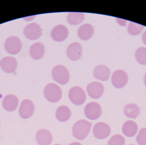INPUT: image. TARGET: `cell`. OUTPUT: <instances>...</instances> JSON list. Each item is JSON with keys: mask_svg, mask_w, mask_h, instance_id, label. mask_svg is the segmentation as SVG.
<instances>
[{"mask_svg": "<svg viewBox=\"0 0 146 145\" xmlns=\"http://www.w3.org/2000/svg\"><path fill=\"white\" fill-rule=\"evenodd\" d=\"M45 49L44 45L38 42L31 45L30 49V54L31 57L34 60H39L44 56Z\"/></svg>", "mask_w": 146, "mask_h": 145, "instance_id": "cell-18", "label": "cell"}, {"mask_svg": "<svg viewBox=\"0 0 146 145\" xmlns=\"http://www.w3.org/2000/svg\"><path fill=\"white\" fill-rule=\"evenodd\" d=\"M129 145H133V144H129Z\"/></svg>", "mask_w": 146, "mask_h": 145, "instance_id": "cell-32", "label": "cell"}, {"mask_svg": "<svg viewBox=\"0 0 146 145\" xmlns=\"http://www.w3.org/2000/svg\"><path fill=\"white\" fill-rule=\"evenodd\" d=\"M94 33L93 27L90 24H85L79 28L78 35L82 40H87L92 37Z\"/></svg>", "mask_w": 146, "mask_h": 145, "instance_id": "cell-19", "label": "cell"}, {"mask_svg": "<svg viewBox=\"0 0 146 145\" xmlns=\"http://www.w3.org/2000/svg\"><path fill=\"white\" fill-rule=\"evenodd\" d=\"M0 67L4 72L11 73L14 72L17 68V61L14 57H6L1 60Z\"/></svg>", "mask_w": 146, "mask_h": 145, "instance_id": "cell-14", "label": "cell"}, {"mask_svg": "<svg viewBox=\"0 0 146 145\" xmlns=\"http://www.w3.org/2000/svg\"><path fill=\"white\" fill-rule=\"evenodd\" d=\"M19 101L16 96L12 94L7 95L3 98L2 102L3 107L8 111H13L18 107Z\"/></svg>", "mask_w": 146, "mask_h": 145, "instance_id": "cell-16", "label": "cell"}, {"mask_svg": "<svg viewBox=\"0 0 146 145\" xmlns=\"http://www.w3.org/2000/svg\"><path fill=\"white\" fill-rule=\"evenodd\" d=\"M92 124L86 120L76 122L72 128L73 136L79 140L85 139L90 132Z\"/></svg>", "mask_w": 146, "mask_h": 145, "instance_id": "cell-1", "label": "cell"}, {"mask_svg": "<svg viewBox=\"0 0 146 145\" xmlns=\"http://www.w3.org/2000/svg\"><path fill=\"white\" fill-rule=\"evenodd\" d=\"M124 114L128 118L135 119L140 114V108L135 104H128L124 106Z\"/></svg>", "mask_w": 146, "mask_h": 145, "instance_id": "cell-22", "label": "cell"}, {"mask_svg": "<svg viewBox=\"0 0 146 145\" xmlns=\"http://www.w3.org/2000/svg\"><path fill=\"white\" fill-rule=\"evenodd\" d=\"M93 74L95 78L105 81L109 79L110 71L109 68L105 65H99L94 70Z\"/></svg>", "mask_w": 146, "mask_h": 145, "instance_id": "cell-17", "label": "cell"}, {"mask_svg": "<svg viewBox=\"0 0 146 145\" xmlns=\"http://www.w3.org/2000/svg\"><path fill=\"white\" fill-rule=\"evenodd\" d=\"M82 47L80 44L77 42L71 44L68 47L67 54L68 58L73 61L80 59L82 55Z\"/></svg>", "mask_w": 146, "mask_h": 145, "instance_id": "cell-13", "label": "cell"}, {"mask_svg": "<svg viewBox=\"0 0 146 145\" xmlns=\"http://www.w3.org/2000/svg\"><path fill=\"white\" fill-rule=\"evenodd\" d=\"M54 145H61L59 144H55Z\"/></svg>", "mask_w": 146, "mask_h": 145, "instance_id": "cell-31", "label": "cell"}, {"mask_svg": "<svg viewBox=\"0 0 146 145\" xmlns=\"http://www.w3.org/2000/svg\"><path fill=\"white\" fill-rule=\"evenodd\" d=\"M145 27L142 25L130 22L127 27L128 31L129 34L132 35H138L142 31Z\"/></svg>", "mask_w": 146, "mask_h": 145, "instance_id": "cell-24", "label": "cell"}, {"mask_svg": "<svg viewBox=\"0 0 146 145\" xmlns=\"http://www.w3.org/2000/svg\"><path fill=\"white\" fill-rule=\"evenodd\" d=\"M68 96L72 102L77 106L84 103L86 98L84 90L79 86H74L71 88L69 90Z\"/></svg>", "mask_w": 146, "mask_h": 145, "instance_id": "cell-4", "label": "cell"}, {"mask_svg": "<svg viewBox=\"0 0 146 145\" xmlns=\"http://www.w3.org/2000/svg\"><path fill=\"white\" fill-rule=\"evenodd\" d=\"M125 144V138L122 135L115 134L111 138L108 145H124Z\"/></svg>", "mask_w": 146, "mask_h": 145, "instance_id": "cell-26", "label": "cell"}, {"mask_svg": "<svg viewBox=\"0 0 146 145\" xmlns=\"http://www.w3.org/2000/svg\"><path fill=\"white\" fill-rule=\"evenodd\" d=\"M22 43L20 39L15 36L9 37L6 39L5 48L6 51L11 55H16L20 51Z\"/></svg>", "mask_w": 146, "mask_h": 145, "instance_id": "cell-6", "label": "cell"}, {"mask_svg": "<svg viewBox=\"0 0 146 145\" xmlns=\"http://www.w3.org/2000/svg\"><path fill=\"white\" fill-rule=\"evenodd\" d=\"M69 145H82L80 143H78V142H74V143H72Z\"/></svg>", "mask_w": 146, "mask_h": 145, "instance_id": "cell-29", "label": "cell"}, {"mask_svg": "<svg viewBox=\"0 0 146 145\" xmlns=\"http://www.w3.org/2000/svg\"><path fill=\"white\" fill-rule=\"evenodd\" d=\"M136 141L139 145H146V128L141 129L136 138Z\"/></svg>", "mask_w": 146, "mask_h": 145, "instance_id": "cell-27", "label": "cell"}, {"mask_svg": "<svg viewBox=\"0 0 146 145\" xmlns=\"http://www.w3.org/2000/svg\"><path fill=\"white\" fill-rule=\"evenodd\" d=\"M86 90L90 97L93 99H98L103 95L104 87L100 82L94 81L88 85Z\"/></svg>", "mask_w": 146, "mask_h": 145, "instance_id": "cell-10", "label": "cell"}, {"mask_svg": "<svg viewBox=\"0 0 146 145\" xmlns=\"http://www.w3.org/2000/svg\"><path fill=\"white\" fill-rule=\"evenodd\" d=\"M84 113L88 119L91 120H95L102 115V108L98 103L91 102L86 105Z\"/></svg>", "mask_w": 146, "mask_h": 145, "instance_id": "cell-5", "label": "cell"}, {"mask_svg": "<svg viewBox=\"0 0 146 145\" xmlns=\"http://www.w3.org/2000/svg\"><path fill=\"white\" fill-rule=\"evenodd\" d=\"M68 35V29L62 25H58L55 27L51 33L52 38L57 42L64 41L67 38Z\"/></svg>", "mask_w": 146, "mask_h": 145, "instance_id": "cell-12", "label": "cell"}, {"mask_svg": "<svg viewBox=\"0 0 146 145\" xmlns=\"http://www.w3.org/2000/svg\"><path fill=\"white\" fill-rule=\"evenodd\" d=\"M93 132L95 138L98 139H104L110 136L111 128L106 123L100 122L94 125Z\"/></svg>", "mask_w": 146, "mask_h": 145, "instance_id": "cell-9", "label": "cell"}, {"mask_svg": "<svg viewBox=\"0 0 146 145\" xmlns=\"http://www.w3.org/2000/svg\"><path fill=\"white\" fill-rule=\"evenodd\" d=\"M128 77L127 73L122 70L115 71L111 77L112 84L118 89L123 88L127 83Z\"/></svg>", "mask_w": 146, "mask_h": 145, "instance_id": "cell-7", "label": "cell"}, {"mask_svg": "<svg viewBox=\"0 0 146 145\" xmlns=\"http://www.w3.org/2000/svg\"><path fill=\"white\" fill-rule=\"evenodd\" d=\"M135 58L138 62L141 65H146V48L141 47L136 50Z\"/></svg>", "mask_w": 146, "mask_h": 145, "instance_id": "cell-25", "label": "cell"}, {"mask_svg": "<svg viewBox=\"0 0 146 145\" xmlns=\"http://www.w3.org/2000/svg\"><path fill=\"white\" fill-rule=\"evenodd\" d=\"M35 110L34 104L31 100L25 99L23 100L21 104L19 114L21 118L27 119L32 116Z\"/></svg>", "mask_w": 146, "mask_h": 145, "instance_id": "cell-11", "label": "cell"}, {"mask_svg": "<svg viewBox=\"0 0 146 145\" xmlns=\"http://www.w3.org/2000/svg\"><path fill=\"white\" fill-rule=\"evenodd\" d=\"M36 138L37 143L39 145H50L53 141L51 133L45 129H40L38 131Z\"/></svg>", "mask_w": 146, "mask_h": 145, "instance_id": "cell-15", "label": "cell"}, {"mask_svg": "<svg viewBox=\"0 0 146 145\" xmlns=\"http://www.w3.org/2000/svg\"><path fill=\"white\" fill-rule=\"evenodd\" d=\"M45 98L50 102H59L62 96V91L60 86L54 83L48 84L44 89Z\"/></svg>", "mask_w": 146, "mask_h": 145, "instance_id": "cell-2", "label": "cell"}, {"mask_svg": "<svg viewBox=\"0 0 146 145\" xmlns=\"http://www.w3.org/2000/svg\"><path fill=\"white\" fill-rule=\"evenodd\" d=\"M24 33L30 40H36L40 38L42 35V29L38 24L31 23L24 28Z\"/></svg>", "mask_w": 146, "mask_h": 145, "instance_id": "cell-8", "label": "cell"}, {"mask_svg": "<svg viewBox=\"0 0 146 145\" xmlns=\"http://www.w3.org/2000/svg\"><path fill=\"white\" fill-rule=\"evenodd\" d=\"M84 13H70L67 16V20L71 25H79L82 22L84 19Z\"/></svg>", "mask_w": 146, "mask_h": 145, "instance_id": "cell-23", "label": "cell"}, {"mask_svg": "<svg viewBox=\"0 0 146 145\" xmlns=\"http://www.w3.org/2000/svg\"><path fill=\"white\" fill-rule=\"evenodd\" d=\"M53 78L61 85L67 84L70 79V74L67 69L62 65H57L53 68L52 72Z\"/></svg>", "mask_w": 146, "mask_h": 145, "instance_id": "cell-3", "label": "cell"}, {"mask_svg": "<svg viewBox=\"0 0 146 145\" xmlns=\"http://www.w3.org/2000/svg\"><path fill=\"white\" fill-rule=\"evenodd\" d=\"M144 82L146 86V73L145 74V78H144Z\"/></svg>", "mask_w": 146, "mask_h": 145, "instance_id": "cell-30", "label": "cell"}, {"mask_svg": "<svg viewBox=\"0 0 146 145\" xmlns=\"http://www.w3.org/2000/svg\"><path fill=\"white\" fill-rule=\"evenodd\" d=\"M138 130V125L136 122L133 121H127L124 123L123 126V133L125 136L129 138L135 136Z\"/></svg>", "mask_w": 146, "mask_h": 145, "instance_id": "cell-20", "label": "cell"}, {"mask_svg": "<svg viewBox=\"0 0 146 145\" xmlns=\"http://www.w3.org/2000/svg\"><path fill=\"white\" fill-rule=\"evenodd\" d=\"M142 39H143V41L144 43L146 45V30L144 32V34H143Z\"/></svg>", "mask_w": 146, "mask_h": 145, "instance_id": "cell-28", "label": "cell"}, {"mask_svg": "<svg viewBox=\"0 0 146 145\" xmlns=\"http://www.w3.org/2000/svg\"><path fill=\"white\" fill-rule=\"evenodd\" d=\"M72 115V111L66 105H62L57 108L56 113V119L59 121L65 122L70 119Z\"/></svg>", "mask_w": 146, "mask_h": 145, "instance_id": "cell-21", "label": "cell"}]
</instances>
